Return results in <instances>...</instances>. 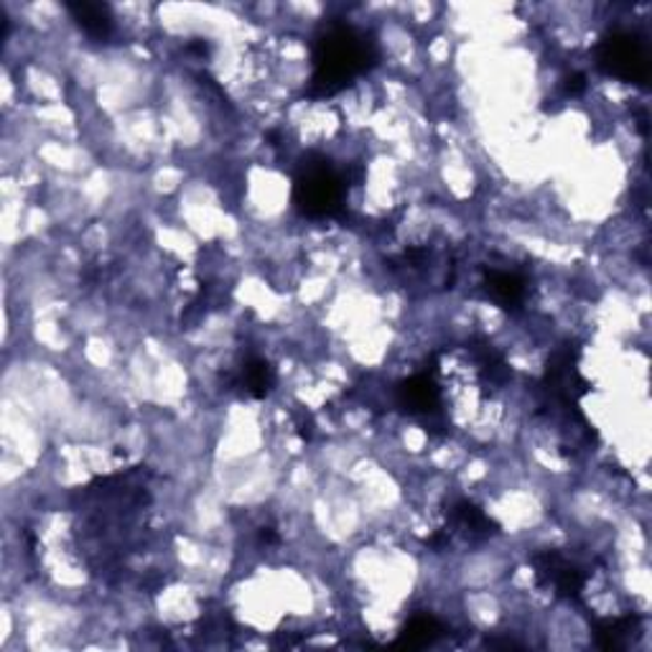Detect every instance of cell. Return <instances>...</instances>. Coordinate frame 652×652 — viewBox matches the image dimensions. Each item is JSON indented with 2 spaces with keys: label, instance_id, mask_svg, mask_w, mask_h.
Instances as JSON below:
<instances>
[{
  "label": "cell",
  "instance_id": "cell-3",
  "mask_svg": "<svg viewBox=\"0 0 652 652\" xmlns=\"http://www.w3.org/2000/svg\"><path fill=\"white\" fill-rule=\"evenodd\" d=\"M72 13L80 26L92 36H107L113 28V19L107 13L105 5H92V3H80L72 5Z\"/></svg>",
  "mask_w": 652,
  "mask_h": 652
},
{
  "label": "cell",
  "instance_id": "cell-2",
  "mask_svg": "<svg viewBox=\"0 0 652 652\" xmlns=\"http://www.w3.org/2000/svg\"><path fill=\"white\" fill-rule=\"evenodd\" d=\"M602 65L617 77L632 80V77H642L645 72L648 59L632 36H612L602 46Z\"/></svg>",
  "mask_w": 652,
  "mask_h": 652
},
{
  "label": "cell",
  "instance_id": "cell-1",
  "mask_svg": "<svg viewBox=\"0 0 652 652\" xmlns=\"http://www.w3.org/2000/svg\"><path fill=\"white\" fill-rule=\"evenodd\" d=\"M372 57V46L362 34H357L349 26H337L326 34L319 46H316L314 67L316 72L312 77L314 88H319L326 95L345 88L354 74L368 69V61Z\"/></svg>",
  "mask_w": 652,
  "mask_h": 652
}]
</instances>
